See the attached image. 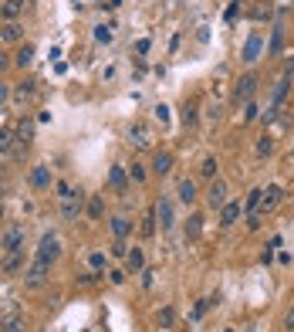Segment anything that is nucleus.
<instances>
[{
	"label": "nucleus",
	"mask_w": 294,
	"mask_h": 332,
	"mask_svg": "<svg viewBox=\"0 0 294 332\" xmlns=\"http://www.w3.org/2000/svg\"><path fill=\"white\" fill-rule=\"evenodd\" d=\"M34 85H37V81H34V78H27V81H21V85H17V99H24V95H34Z\"/></svg>",
	"instance_id": "obj_29"
},
{
	"label": "nucleus",
	"mask_w": 294,
	"mask_h": 332,
	"mask_svg": "<svg viewBox=\"0 0 294 332\" xmlns=\"http://www.w3.org/2000/svg\"><path fill=\"white\" fill-rule=\"evenodd\" d=\"M156 217H159V224H162V230H169V227H172V204H169V197H159Z\"/></svg>",
	"instance_id": "obj_10"
},
{
	"label": "nucleus",
	"mask_w": 294,
	"mask_h": 332,
	"mask_svg": "<svg viewBox=\"0 0 294 332\" xmlns=\"http://www.w3.org/2000/svg\"><path fill=\"white\" fill-rule=\"evenodd\" d=\"M7 99H11V88H7V85H0V105L7 102Z\"/></svg>",
	"instance_id": "obj_46"
},
{
	"label": "nucleus",
	"mask_w": 294,
	"mask_h": 332,
	"mask_svg": "<svg viewBox=\"0 0 294 332\" xmlns=\"http://www.w3.org/2000/svg\"><path fill=\"white\" fill-rule=\"evenodd\" d=\"M176 197H180L183 204H193V200H196V186H193V180L183 176L180 183H176Z\"/></svg>",
	"instance_id": "obj_14"
},
{
	"label": "nucleus",
	"mask_w": 294,
	"mask_h": 332,
	"mask_svg": "<svg viewBox=\"0 0 294 332\" xmlns=\"http://www.w3.org/2000/svg\"><path fill=\"white\" fill-rule=\"evenodd\" d=\"M88 264H91V271H102V268H105V254H102V251L88 254Z\"/></svg>",
	"instance_id": "obj_30"
},
{
	"label": "nucleus",
	"mask_w": 294,
	"mask_h": 332,
	"mask_svg": "<svg viewBox=\"0 0 294 332\" xmlns=\"http://www.w3.org/2000/svg\"><path fill=\"white\" fill-rule=\"evenodd\" d=\"M271 149H274V143H271L267 136H264V139L257 143V156H271Z\"/></svg>",
	"instance_id": "obj_33"
},
{
	"label": "nucleus",
	"mask_w": 294,
	"mask_h": 332,
	"mask_svg": "<svg viewBox=\"0 0 294 332\" xmlns=\"http://www.w3.org/2000/svg\"><path fill=\"white\" fill-rule=\"evenodd\" d=\"M152 170H156L159 176H166V173L172 170V153H166V149H159L156 156H152Z\"/></svg>",
	"instance_id": "obj_13"
},
{
	"label": "nucleus",
	"mask_w": 294,
	"mask_h": 332,
	"mask_svg": "<svg viewBox=\"0 0 294 332\" xmlns=\"http://www.w3.org/2000/svg\"><path fill=\"white\" fill-rule=\"evenodd\" d=\"M156 119H159V122H166V119H169V109H166V105H156Z\"/></svg>",
	"instance_id": "obj_42"
},
{
	"label": "nucleus",
	"mask_w": 294,
	"mask_h": 332,
	"mask_svg": "<svg viewBox=\"0 0 294 332\" xmlns=\"http://www.w3.org/2000/svg\"><path fill=\"white\" fill-rule=\"evenodd\" d=\"M81 207H85V194H81V190L61 197V217H65V220H78Z\"/></svg>",
	"instance_id": "obj_2"
},
{
	"label": "nucleus",
	"mask_w": 294,
	"mask_h": 332,
	"mask_svg": "<svg viewBox=\"0 0 294 332\" xmlns=\"http://www.w3.org/2000/svg\"><path fill=\"white\" fill-rule=\"evenodd\" d=\"M183 119H186V126H193V122H196V105H186V112H183Z\"/></svg>",
	"instance_id": "obj_36"
},
{
	"label": "nucleus",
	"mask_w": 294,
	"mask_h": 332,
	"mask_svg": "<svg viewBox=\"0 0 294 332\" xmlns=\"http://www.w3.org/2000/svg\"><path fill=\"white\" fill-rule=\"evenodd\" d=\"M250 119H257V105L247 102V109H244V122H250Z\"/></svg>",
	"instance_id": "obj_37"
},
{
	"label": "nucleus",
	"mask_w": 294,
	"mask_h": 332,
	"mask_svg": "<svg viewBox=\"0 0 294 332\" xmlns=\"http://www.w3.org/2000/svg\"><path fill=\"white\" fill-rule=\"evenodd\" d=\"M85 210H88V217H91V220H98V217H102V197H91Z\"/></svg>",
	"instance_id": "obj_22"
},
{
	"label": "nucleus",
	"mask_w": 294,
	"mask_h": 332,
	"mask_svg": "<svg viewBox=\"0 0 294 332\" xmlns=\"http://www.w3.org/2000/svg\"><path fill=\"white\" fill-rule=\"evenodd\" d=\"M254 92H257V75H244V78L237 81V88H233V102L247 105L250 99H254Z\"/></svg>",
	"instance_id": "obj_3"
},
{
	"label": "nucleus",
	"mask_w": 294,
	"mask_h": 332,
	"mask_svg": "<svg viewBox=\"0 0 294 332\" xmlns=\"http://www.w3.org/2000/svg\"><path fill=\"white\" fill-rule=\"evenodd\" d=\"M119 4H122V0H108V4H105V7H108V11H115V7H119Z\"/></svg>",
	"instance_id": "obj_48"
},
{
	"label": "nucleus",
	"mask_w": 294,
	"mask_h": 332,
	"mask_svg": "<svg viewBox=\"0 0 294 332\" xmlns=\"http://www.w3.org/2000/svg\"><path fill=\"white\" fill-rule=\"evenodd\" d=\"M34 139V119H21L17 122V143H31Z\"/></svg>",
	"instance_id": "obj_15"
},
{
	"label": "nucleus",
	"mask_w": 294,
	"mask_h": 332,
	"mask_svg": "<svg viewBox=\"0 0 294 332\" xmlns=\"http://www.w3.org/2000/svg\"><path fill=\"white\" fill-rule=\"evenodd\" d=\"M156 319H159V325H162V329H169V325H172V319H176V312H172L169 305H166V309H159V315H156Z\"/></svg>",
	"instance_id": "obj_24"
},
{
	"label": "nucleus",
	"mask_w": 294,
	"mask_h": 332,
	"mask_svg": "<svg viewBox=\"0 0 294 332\" xmlns=\"http://www.w3.org/2000/svg\"><path fill=\"white\" fill-rule=\"evenodd\" d=\"M281 200H284V190H281V186H267V190H264V200H260V217H264L267 210H274Z\"/></svg>",
	"instance_id": "obj_8"
},
{
	"label": "nucleus",
	"mask_w": 294,
	"mask_h": 332,
	"mask_svg": "<svg viewBox=\"0 0 294 332\" xmlns=\"http://www.w3.org/2000/svg\"><path fill=\"white\" fill-rule=\"evenodd\" d=\"M200 173H203L206 180H213V176H216V160H213V156H206V160L200 163Z\"/></svg>",
	"instance_id": "obj_23"
},
{
	"label": "nucleus",
	"mask_w": 294,
	"mask_h": 332,
	"mask_svg": "<svg viewBox=\"0 0 294 332\" xmlns=\"http://www.w3.org/2000/svg\"><path fill=\"white\" fill-rule=\"evenodd\" d=\"M281 51V31H274V41H271V55Z\"/></svg>",
	"instance_id": "obj_43"
},
{
	"label": "nucleus",
	"mask_w": 294,
	"mask_h": 332,
	"mask_svg": "<svg viewBox=\"0 0 294 332\" xmlns=\"http://www.w3.org/2000/svg\"><path fill=\"white\" fill-rule=\"evenodd\" d=\"M21 31L24 27L17 21H7L4 27H0V37H4V41H21Z\"/></svg>",
	"instance_id": "obj_17"
},
{
	"label": "nucleus",
	"mask_w": 294,
	"mask_h": 332,
	"mask_svg": "<svg viewBox=\"0 0 294 332\" xmlns=\"http://www.w3.org/2000/svg\"><path fill=\"white\" fill-rule=\"evenodd\" d=\"M47 268H51V264H47V261H41V258H34V261H31V268L24 271V281H27V285H31V288L44 285V278H47Z\"/></svg>",
	"instance_id": "obj_4"
},
{
	"label": "nucleus",
	"mask_w": 294,
	"mask_h": 332,
	"mask_svg": "<svg viewBox=\"0 0 294 332\" xmlns=\"http://www.w3.org/2000/svg\"><path fill=\"white\" fill-rule=\"evenodd\" d=\"M57 254H61L57 238H54V234H44V238H41V244H37V258L51 264V261H57Z\"/></svg>",
	"instance_id": "obj_5"
},
{
	"label": "nucleus",
	"mask_w": 294,
	"mask_h": 332,
	"mask_svg": "<svg viewBox=\"0 0 294 332\" xmlns=\"http://www.w3.org/2000/svg\"><path fill=\"white\" fill-rule=\"evenodd\" d=\"M24 234H27V230H24V224H11V227L0 234V251H4V254L21 251V248H24Z\"/></svg>",
	"instance_id": "obj_1"
},
{
	"label": "nucleus",
	"mask_w": 294,
	"mask_h": 332,
	"mask_svg": "<svg viewBox=\"0 0 294 332\" xmlns=\"http://www.w3.org/2000/svg\"><path fill=\"white\" fill-rule=\"evenodd\" d=\"M17 14H21V4H17V0H7V4H4V17H7V21H17Z\"/></svg>",
	"instance_id": "obj_26"
},
{
	"label": "nucleus",
	"mask_w": 294,
	"mask_h": 332,
	"mask_svg": "<svg viewBox=\"0 0 294 332\" xmlns=\"http://www.w3.org/2000/svg\"><path fill=\"white\" fill-rule=\"evenodd\" d=\"M284 329H287V332H294V309L287 312V319H284Z\"/></svg>",
	"instance_id": "obj_44"
},
{
	"label": "nucleus",
	"mask_w": 294,
	"mask_h": 332,
	"mask_svg": "<svg viewBox=\"0 0 294 332\" xmlns=\"http://www.w3.org/2000/svg\"><path fill=\"white\" fill-rule=\"evenodd\" d=\"M0 332H24V322H21V319H7Z\"/></svg>",
	"instance_id": "obj_32"
},
{
	"label": "nucleus",
	"mask_w": 294,
	"mask_h": 332,
	"mask_svg": "<svg viewBox=\"0 0 294 332\" xmlns=\"http://www.w3.org/2000/svg\"><path fill=\"white\" fill-rule=\"evenodd\" d=\"M129 143H132V146H139V149H146L149 143H152L146 122H132V129H129Z\"/></svg>",
	"instance_id": "obj_7"
},
{
	"label": "nucleus",
	"mask_w": 294,
	"mask_h": 332,
	"mask_svg": "<svg viewBox=\"0 0 294 332\" xmlns=\"http://www.w3.org/2000/svg\"><path fill=\"white\" fill-rule=\"evenodd\" d=\"M112 258H129V248H125V241H122V238H115V241H112Z\"/></svg>",
	"instance_id": "obj_28"
},
{
	"label": "nucleus",
	"mask_w": 294,
	"mask_h": 332,
	"mask_svg": "<svg viewBox=\"0 0 294 332\" xmlns=\"http://www.w3.org/2000/svg\"><path fill=\"white\" fill-rule=\"evenodd\" d=\"M31 61H34V48H31V44H24L21 51L14 55V65H21V68H27Z\"/></svg>",
	"instance_id": "obj_18"
},
{
	"label": "nucleus",
	"mask_w": 294,
	"mask_h": 332,
	"mask_svg": "<svg viewBox=\"0 0 294 332\" xmlns=\"http://www.w3.org/2000/svg\"><path fill=\"white\" fill-rule=\"evenodd\" d=\"M108 186H112L115 194H125V190H129V176H125L122 166H112V170H108Z\"/></svg>",
	"instance_id": "obj_11"
},
{
	"label": "nucleus",
	"mask_w": 294,
	"mask_h": 332,
	"mask_svg": "<svg viewBox=\"0 0 294 332\" xmlns=\"http://www.w3.org/2000/svg\"><path fill=\"white\" fill-rule=\"evenodd\" d=\"M129 268L132 271H142V248H132L129 251Z\"/></svg>",
	"instance_id": "obj_25"
},
{
	"label": "nucleus",
	"mask_w": 294,
	"mask_h": 332,
	"mask_svg": "<svg viewBox=\"0 0 294 332\" xmlns=\"http://www.w3.org/2000/svg\"><path fill=\"white\" fill-rule=\"evenodd\" d=\"M132 180H139V183H142V180H146V170H142V166H139V163H132Z\"/></svg>",
	"instance_id": "obj_40"
},
{
	"label": "nucleus",
	"mask_w": 294,
	"mask_h": 332,
	"mask_svg": "<svg viewBox=\"0 0 294 332\" xmlns=\"http://www.w3.org/2000/svg\"><path fill=\"white\" fill-rule=\"evenodd\" d=\"M31 186H34V190H47V186H51V170H47V166H34V170H31Z\"/></svg>",
	"instance_id": "obj_12"
},
{
	"label": "nucleus",
	"mask_w": 294,
	"mask_h": 332,
	"mask_svg": "<svg viewBox=\"0 0 294 332\" xmlns=\"http://www.w3.org/2000/svg\"><path fill=\"white\" fill-rule=\"evenodd\" d=\"M0 194H4V183H0Z\"/></svg>",
	"instance_id": "obj_50"
},
{
	"label": "nucleus",
	"mask_w": 294,
	"mask_h": 332,
	"mask_svg": "<svg viewBox=\"0 0 294 332\" xmlns=\"http://www.w3.org/2000/svg\"><path fill=\"white\" fill-rule=\"evenodd\" d=\"M0 217H4V207H0Z\"/></svg>",
	"instance_id": "obj_49"
},
{
	"label": "nucleus",
	"mask_w": 294,
	"mask_h": 332,
	"mask_svg": "<svg viewBox=\"0 0 294 332\" xmlns=\"http://www.w3.org/2000/svg\"><path fill=\"white\" fill-rule=\"evenodd\" d=\"M108 281H112V285H122V281H125V271H108Z\"/></svg>",
	"instance_id": "obj_41"
},
{
	"label": "nucleus",
	"mask_w": 294,
	"mask_h": 332,
	"mask_svg": "<svg viewBox=\"0 0 294 332\" xmlns=\"http://www.w3.org/2000/svg\"><path fill=\"white\" fill-rule=\"evenodd\" d=\"M240 214H244V207H240V200H226L223 207H220V224L223 227H230V224H237Z\"/></svg>",
	"instance_id": "obj_6"
},
{
	"label": "nucleus",
	"mask_w": 294,
	"mask_h": 332,
	"mask_svg": "<svg viewBox=\"0 0 294 332\" xmlns=\"http://www.w3.org/2000/svg\"><path fill=\"white\" fill-rule=\"evenodd\" d=\"M294 75V58H287V65H284V78H291Z\"/></svg>",
	"instance_id": "obj_45"
},
{
	"label": "nucleus",
	"mask_w": 294,
	"mask_h": 332,
	"mask_svg": "<svg viewBox=\"0 0 294 332\" xmlns=\"http://www.w3.org/2000/svg\"><path fill=\"white\" fill-rule=\"evenodd\" d=\"M274 248H281V238H271V244L264 248V254H260V261H264V264H271V258H274Z\"/></svg>",
	"instance_id": "obj_27"
},
{
	"label": "nucleus",
	"mask_w": 294,
	"mask_h": 332,
	"mask_svg": "<svg viewBox=\"0 0 294 332\" xmlns=\"http://www.w3.org/2000/svg\"><path fill=\"white\" fill-rule=\"evenodd\" d=\"M206 200H210V207H213V210H220V207L226 204V183H223V180H213V183H210Z\"/></svg>",
	"instance_id": "obj_9"
},
{
	"label": "nucleus",
	"mask_w": 294,
	"mask_h": 332,
	"mask_svg": "<svg viewBox=\"0 0 294 332\" xmlns=\"http://www.w3.org/2000/svg\"><path fill=\"white\" fill-rule=\"evenodd\" d=\"M95 37H98V41H112V27H98Z\"/></svg>",
	"instance_id": "obj_39"
},
{
	"label": "nucleus",
	"mask_w": 294,
	"mask_h": 332,
	"mask_svg": "<svg viewBox=\"0 0 294 332\" xmlns=\"http://www.w3.org/2000/svg\"><path fill=\"white\" fill-rule=\"evenodd\" d=\"M152 220H156V214H149L146 224H142V234H146V238H152V230H156V224H152Z\"/></svg>",
	"instance_id": "obj_34"
},
{
	"label": "nucleus",
	"mask_w": 294,
	"mask_h": 332,
	"mask_svg": "<svg viewBox=\"0 0 294 332\" xmlns=\"http://www.w3.org/2000/svg\"><path fill=\"white\" fill-rule=\"evenodd\" d=\"M200 234H203V217H200V214H193V217L186 220V241H196Z\"/></svg>",
	"instance_id": "obj_16"
},
{
	"label": "nucleus",
	"mask_w": 294,
	"mask_h": 332,
	"mask_svg": "<svg viewBox=\"0 0 294 332\" xmlns=\"http://www.w3.org/2000/svg\"><path fill=\"white\" fill-rule=\"evenodd\" d=\"M284 95H287V78H281V81H277V85H274V105L281 102Z\"/></svg>",
	"instance_id": "obj_31"
},
{
	"label": "nucleus",
	"mask_w": 294,
	"mask_h": 332,
	"mask_svg": "<svg viewBox=\"0 0 294 332\" xmlns=\"http://www.w3.org/2000/svg\"><path fill=\"white\" fill-rule=\"evenodd\" d=\"M129 227H132V224H129L125 217H112V234H115V238H125Z\"/></svg>",
	"instance_id": "obj_21"
},
{
	"label": "nucleus",
	"mask_w": 294,
	"mask_h": 332,
	"mask_svg": "<svg viewBox=\"0 0 294 332\" xmlns=\"http://www.w3.org/2000/svg\"><path fill=\"white\" fill-rule=\"evenodd\" d=\"M11 146H14V139L7 136V132H0V153H7Z\"/></svg>",
	"instance_id": "obj_38"
},
{
	"label": "nucleus",
	"mask_w": 294,
	"mask_h": 332,
	"mask_svg": "<svg viewBox=\"0 0 294 332\" xmlns=\"http://www.w3.org/2000/svg\"><path fill=\"white\" fill-rule=\"evenodd\" d=\"M257 55H260V34H254L244 48V61H257Z\"/></svg>",
	"instance_id": "obj_19"
},
{
	"label": "nucleus",
	"mask_w": 294,
	"mask_h": 332,
	"mask_svg": "<svg viewBox=\"0 0 294 332\" xmlns=\"http://www.w3.org/2000/svg\"><path fill=\"white\" fill-rule=\"evenodd\" d=\"M21 268H24V258H21V251L7 254V261H4V271H7V275H14V271H21Z\"/></svg>",
	"instance_id": "obj_20"
},
{
	"label": "nucleus",
	"mask_w": 294,
	"mask_h": 332,
	"mask_svg": "<svg viewBox=\"0 0 294 332\" xmlns=\"http://www.w3.org/2000/svg\"><path fill=\"white\" fill-rule=\"evenodd\" d=\"M7 65H11V61H7V55H0V75L7 71Z\"/></svg>",
	"instance_id": "obj_47"
},
{
	"label": "nucleus",
	"mask_w": 294,
	"mask_h": 332,
	"mask_svg": "<svg viewBox=\"0 0 294 332\" xmlns=\"http://www.w3.org/2000/svg\"><path fill=\"white\" fill-rule=\"evenodd\" d=\"M210 305H213V298H200V305H196V312H193V315L200 319V315H203V312L210 309Z\"/></svg>",
	"instance_id": "obj_35"
}]
</instances>
